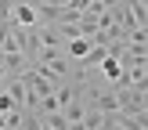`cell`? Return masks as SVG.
<instances>
[{
    "label": "cell",
    "instance_id": "6da1fadb",
    "mask_svg": "<svg viewBox=\"0 0 148 130\" xmlns=\"http://www.w3.org/2000/svg\"><path fill=\"white\" fill-rule=\"evenodd\" d=\"M11 22H14V25H25V29L40 25V18H36V7L29 4V0H18V4H14V11H11Z\"/></svg>",
    "mask_w": 148,
    "mask_h": 130
},
{
    "label": "cell",
    "instance_id": "7a4b0ae2",
    "mask_svg": "<svg viewBox=\"0 0 148 130\" xmlns=\"http://www.w3.org/2000/svg\"><path fill=\"white\" fill-rule=\"evenodd\" d=\"M33 7H36L40 25H58V22L65 18V4H33Z\"/></svg>",
    "mask_w": 148,
    "mask_h": 130
},
{
    "label": "cell",
    "instance_id": "3957f363",
    "mask_svg": "<svg viewBox=\"0 0 148 130\" xmlns=\"http://www.w3.org/2000/svg\"><path fill=\"white\" fill-rule=\"evenodd\" d=\"M36 33H40V47H65L69 43L58 25H36Z\"/></svg>",
    "mask_w": 148,
    "mask_h": 130
},
{
    "label": "cell",
    "instance_id": "277c9868",
    "mask_svg": "<svg viewBox=\"0 0 148 130\" xmlns=\"http://www.w3.org/2000/svg\"><path fill=\"white\" fill-rule=\"evenodd\" d=\"M65 58V47H40L36 51V58H33V65L40 62V65H54V62H62Z\"/></svg>",
    "mask_w": 148,
    "mask_h": 130
},
{
    "label": "cell",
    "instance_id": "5b68a950",
    "mask_svg": "<svg viewBox=\"0 0 148 130\" xmlns=\"http://www.w3.org/2000/svg\"><path fill=\"white\" fill-rule=\"evenodd\" d=\"M18 130H43V112H40V108H25Z\"/></svg>",
    "mask_w": 148,
    "mask_h": 130
},
{
    "label": "cell",
    "instance_id": "8992f818",
    "mask_svg": "<svg viewBox=\"0 0 148 130\" xmlns=\"http://www.w3.org/2000/svg\"><path fill=\"white\" fill-rule=\"evenodd\" d=\"M90 47H94V43L87 40V36H76V40H69V54H72V58H79V62L90 54Z\"/></svg>",
    "mask_w": 148,
    "mask_h": 130
},
{
    "label": "cell",
    "instance_id": "52a82bcc",
    "mask_svg": "<svg viewBox=\"0 0 148 130\" xmlns=\"http://www.w3.org/2000/svg\"><path fill=\"white\" fill-rule=\"evenodd\" d=\"M62 112H65V119H69V123H79V119L87 116V105H83V101L76 98V101H69V105H65Z\"/></svg>",
    "mask_w": 148,
    "mask_h": 130
},
{
    "label": "cell",
    "instance_id": "ba28073f",
    "mask_svg": "<svg viewBox=\"0 0 148 130\" xmlns=\"http://www.w3.org/2000/svg\"><path fill=\"white\" fill-rule=\"evenodd\" d=\"M98 69H101V72H105V76H108V79H112V83H116V79H119V76H123V65H119V58H105V62H101V65H98Z\"/></svg>",
    "mask_w": 148,
    "mask_h": 130
},
{
    "label": "cell",
    "instance_id": "9c48e42d",
    "mask_svg": "<svg viewBox=\"0 0 148 130\" xmlns=\"http://www.w3.org/2000/svg\"><path fill=\"white\" fill-rule=\"evenodd\" d=\"M105 58H108V47H90V54L83 58V65H87V69H94V65H101Z\"/></svg>",
    "mask_w": 148,
    "mask_h": 130
},
{
    "label": "cell",
    "instance_id": "30bf717a",
    "mask_svg": "<svg viewBox=\"0 0 148 130\" xmlns=\"http://www.w3.org/2000/svg\"><path fill=\"white\" fill-rule=\"evenodd\" d=\"M11 43V18H0V51Z\"/></svg>",
    "mask_w": 148,
    "mask_h": 130
},
{
    "label": "cell",
    "instance_id": "8fae6325",
    "mask_svg": "<svg viewBox=\"0 0 148 130\" xmlns=\"http://www.w3.org/2000/svg\"><path fill=\"white\" fill-rule=\"evenodd\" d=\"M11 108H14V98L7 90H0V112H11Z\"/></svg>",
    "mask_w": 148,
    "mask_h": 130
},
{
    "label": "cell",
    "instance_id": "7c38bea8",
    "mask_svg": "<svg viewBox=\"0 0 148 130\" xmlns=\"http://www.w3.org/2000/svg\"><path fill=\"white\" fill-rule=\"evenodd\" d=\"M14 4H18V0H0V18H11Z\"/></svg>",
    "mask_w": 148,
    "mask_h": 130
},
{
    "label": "cell",
    "instance_id": "4fadbf2b",
    "mask_svg": "<svg viewBox=\"0 0 148 130\" xmlns=\"http://www.w3.org/2000/svg\"><path fill=\"white\" fill-rule=\"evenodd\" d=\"M69 130H87V127H83V123H69Z\"/></svg>",
    "mask_w": 148,
    "mask_h": 130
},
{
    "label": "cell",
    "instance_id": "5bb4252c",
    "mask_svg": "<svg viewBox=\"0 0 148 130\" xmlns=\"http://www.w3.org/2000/svg\"><path fill=\"white\" fill-rule=\"evenodd\" d=\"M145 130H148V112H145Z\"/></svg>",
    "mask_w": 148,
    "mask_h": 130
},
{
    "label": "cell",
    "instance_id": "9a60e30c",
    "mask_svg": "<svg viewBox=\"0 0 148 130\" xmlns=\"http://www.w3.org/2000/svg\"><path fill=\"white\" fill-rule=\"evenodd\" d=\"M145 72H148V58H145Z\"/></svg>",
    "mask_w": 148,
    "mask_h": 130
},
{
    "label": "cell",
    "instance_id": "2e32d148",
    "mask_svg": "<svg viewBox=\"0 0 148 130\" xmlns=\"http://www.w3.org/2000/svg\"><path fill=\"white\" fill-rule=\"evenodd\" d=\"M145 4H148V0H145Z\"/></svg>",
    "mask_w": 148,
    "mask_h": 130
}]
</instances>
